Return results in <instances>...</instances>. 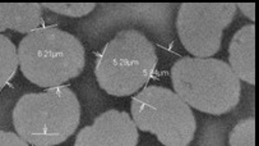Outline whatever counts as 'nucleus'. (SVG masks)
<instances>
[{
	"label": "nucleus",
	"mask_w": 259,
	"mask_h": 146,
	"mask_svg": "<svg viewBox=\"0 0 259 146\" xmlns=\"http://www.w3.org/2000/svg\"><path fill=\"white\" fill-rule=\"evenodd\" d=\"M42 7L40 4H0V32L13 30L30 33L42 23Z\"/></svg>",
	"instance_id": "nucleus-9"
},
{
	"label": "nucleus",
	"mask_w": 259,
	"mask_h": 146,
	"mask_svg": "<svg viewBox=\"0 0 259 146\" xmlns=\"http://www.w3.org/2000/svg\"><path fill=\"white\" fill-rule=\"evenodd\" d=\"M230 68L239 80L255 84V27L244 26L236 31L229 45Z\"/></svg>",
	"instance_id": "nucleus-8"
},
{
	"label": "nucleus",
	"mask_w": 259,
	"mask_h": 146,
	"mask_svg": "<svg viewBox=\"0 0 259 146\" xmlns=\"http://www.w3.org/2000/svg\"><path fill=\"white\" fill-rule=\"evenodd\" d=\"M17 57L22 75L48 89L79 76L85 63L82 43L58 27H40L27 33L19 43Z\"/></svg>",
	"instance_id": "nucleus-1"
},
{
	"label": "nucleus",
	"mask_w": 259,
	"mask_h": 146,
	"mask_svg": "<svg viewBox=\"0 0 259 146\" xmlns=\"http://www.w3.org/2000/svg\"><path fill=\"white\" fill-rule=\"evenodd\" d=\"M138 128L126 112L111 109L78 132L74 146H137Z\"/></svg>",
	"instance_id": "nucleus-7"
},
{
	"label": "nucleus",
	"mask_w": 259,
	"mask_h": 146,
	"mask_svg": "<svg viewBox=\"0 0 259 146\" xmlns=\"http://www.w3.org/2000/svg\"><path fill=\"white\" fill-rule=\"evenodd\" d=\"M18 67L17 48L9 38L0 35V89L12 80Z\"/></svg>",
	"instance_id": "nucleus-10"
},
{
	"label": "nucleus",
	"mask_w": 259,
	"mask_h": 146,
	"mask_svg": "<svg viewBox=\"0 0 259 146\" xmlns=\"http://www.w3.org/2000/svg\"><path fill=\"white\" fill-rule=\"evenodd\" d=\"M236 4H182L178 11V36L190 55L211 58L221 48L224 30L233 22Z\"/></svg>",
	"instance_id": "nucleus-6"
},
{
	"label": "nucleus",
	"mask_w": 259,
	"mask_h": 146,
	"mask_svg": "<svg viewBox=\"0 0 259 146\" xmlns=\"http://www.w3.org/2000/svg\"><path fill=\"white\" fill-rule=\"evenodd\" d=\"M171 82L188 105L212 116L229 113L240 101V80L214 58H180L171 68Z\"/></svg>",
	"instance_id": "nucleus-3"
},
{
	"label": "nucleus",
	"mask_w": 259,
	"mask_h": 146,
	"mask_svg": "<svg viewBox=\"0 0 259 146\" xmlns=\"http://www.w3.org/2000/svg\"><path fill=\"white\" fill-rule=\"evenodd\" d=\"M42 8L68 17H84L91 13L96 4H42Z\"/></svg>",
	"instance_id": "nucleus-12"
},
{
	"label": "nucleus",
	"mask_w": 259,
	"mask_h": 146,
	"mask_svg": "<svg viewBox=\"0 0 259 146\" xmlns=\"http://www.w3.org/2000/svg\"><path fill=\"white\" fill-rule=\"evenodd\" d=\"M131 113L137 128L157 136L165 146H188L197 122L190 106L174 91L148 86L133 96Z\"/></svg>",
	"instance_id": "nucleus-5"
},
{
	"label": "nucleus",
	"mask_w": 259,
	"mask_h": 146,
	"mask_svg": "<svg viewBox=\"0 0 259 146\" xmlns=\"http://www.w3.org/2000/svg\"><path fill=\"white\" fill-rule=\"evenodd\" d=\"M156 65L155 45L139 31L123 30L99 54L95 76L109 95L131 96L150 81Z\"/></svg>",
	"instance_id": "nucleus-4"
},
{
	"label": "nucleus",
	"mask_w": 259,
	"mask_h": 146,
	"mask_svg": "<svg viewBox=\"0 0 259 146\" xmlns=\"http://www.w3.org/2000/svg\"><path fill=\"white\" fill-rule=\"evenodd\" d=\"M230 146H255V119L253 117L238 122L229 135Z\"/></svg>",
	"instance_id": "nucleus-11"
},
{
	"label": "nucleus",
	"mask_w": 259,
	"mask_h": 146,
	"mask_svg": "<svg viewBox=\"0 0 259 146\" xmlns=\"http://www.w3.org/2000/svg\"><path fill=\"white\" fill-rule=\"evenodd\" d=\"M12 117L17 135L28 145L55 146L75 132L80 104L69 87L58 86L23 95Z\"/></svg>",
	"instance_id": "nucleus-2"
},
{
	"label": "nucleus",
	"mask_w": 259,
	"mask_h": 146,
	"mask_svg": "<svg viewBox=\"0 0 259 146\" xmlns=\"http://www.w3.org/2000/svg\"><path fill=\"white\" fill-rule=\"evenodd\" d=\"M0 146H30L17 133L0 130Z\"/></svg>",
	"instance_id": "nucleus-13"
},
{
	"label": "nucleus",
	"mask_w": 259,
	"mask_h": 146,
	"mask_svg": "<svg viewBox=\"0 0 259 146\" xmlns=\"http://www.w3.org/2000/svg\"><path fill=\"white\" fill-rule=\"evenodd\" d=\"M236 8L240 9L243 14H245V17L251 21L255 19V4H236Z\"/></svg>",
	"instance_id": "nucleus-14"
}]
</instances>
